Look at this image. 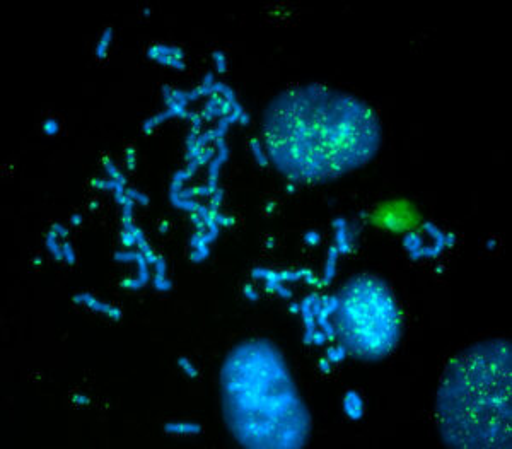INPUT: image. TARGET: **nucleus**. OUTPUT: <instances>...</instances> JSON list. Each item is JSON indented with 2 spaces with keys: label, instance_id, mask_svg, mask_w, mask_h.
<instances>
[{
  "label": "nucleus",
  "instance_id": "nucleus-1",
  "mask_svg": "<svg viewBox=\"0 0 512 449\" xmlns=\"http://www.w3.org/2000/svg\"><path fill=\"white\" fill-rule=\"evenodd\" d=\"M265 151L292 180H332L373 158L381 142L378 118L349 94L306 86L280 94L263 122Z\"/></svg>",
  "mask_w": 512,
  "mask_h": 449
},
{
  "label": "nucleus",
  "instance_id": "nucleus-2",
  "mask_svg": "<svg viewBox=\"0 0 512 449\" xmlns=\"http://www.w3.org/2000/svg\"><path fill=\"white\" fill-rule=\"evenodd\" d=\"M227 422L250 448H297L308 439L304 409L279 350L263 340L238 345L222 371Z\"/></svg>",
  "mask_w": 512,
  "mask_h": 449
},
{
  "label": "nucleus",
  "instance_id": "nucleus-3",
  "mask_svg": "<svg viewBox=\"0 0 512 449\" xmlns=\"http://www.w3.org/2000/svg\"><path fill=\"white\" fill-rule=\"evenodd\" d=\"M511 344L478 342L449 362L437 391V427L451 448H511Z\"/></svg>",
  "mask_w": 512,
  "mask_h": 449
},
{
  "label": "nucleus",
  "instance_id": "nucleus-4",
  "mask_svg": "<svg viewBox=\"0 0 512 449\" xmlns=\"http://www.w3.org/2000/svg\"><path fill=\"white\" fill-rule=\"evenodd\" d=\"M337 328L345 349L366 359L390 354L402 333V316L393 294L374 277H355L337 303Z\"/></svg>",
  "mask_w": 512,
  "mask_h": 449
}]
</instances>
